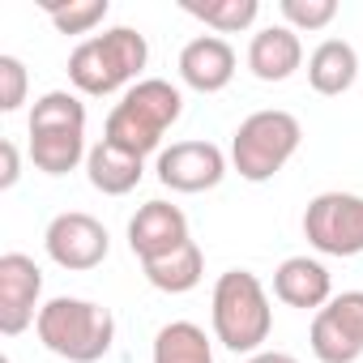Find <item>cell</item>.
I'll use <instances>...</instances> for the list:
<instances>
[{"instance_id":"6da1fadb","label":"cell","mask_w":363,"mask_h":363,"mask_svg":"<svg viewBox=\"0 0 363 363\" xmlns=\"http://www.w3.org/2000/svg\"><path fill=\"white\" fill-rule=\"evenodd\" d=\"M145 60H150L145 35L133 26H111L103 35L82 39L69 52V82L90 99H107V94L133 90L141 82Z\"/></svg>"},{"instance_id":"7a4b0ae2","label":"cell","mask_w":363,"mask_h":363,"mask_svg":"<svg viewBox=\"0 0 363 363\" xmlns=\"http://www.w3.org/2000/svg\"><path fill=\"white\" fill-rule=\"evenodd\" d=\"M179 116H184V94H179L171 82H162V77H141L111 107L107 128H103V141H111V145L145 158V154H154L162 145L167 128Z\"/></svg>"},{"instance_id":"3957f363","label":"cell","mask_w":363,"mask_h":363,"mask_svg":"<svg viewBox=\"0 0 363 363\" xmlns=\"http://www.w3.org/2000/svg\"><path fill=\"white\" fill-rule=\"evenodd\" d=\"M35 333L52 354H60L69 363H99L116 342V316H111V308H103L94 299L56 295L39 308Z\"/></svg>"},{"instance_id":"277c9868","label":"cell","mask_w":363,"mask_h":363,"mask_svg":"<svg viewBox=\"0 0 363 363\" xmlns=\"http://www.w3.org/2000/svg\"><path fill=\"white\" fill-rule=\"evenodd\" d=\"M210 320H214V337L227 350L257 354L269 342V329H274V308H269V295H265L261 278L252 269L218 274L214 299H210Z\"/></svg>"},{"instance_id":"5b68a950","label":"cell","mask_w":363,"mask_h":363,"mask_svg":"<svg viewBox=\"0 0 363 363\" xmlns=\"http://www.w3.org/2000/svg\"><path fill=\"white\" fill-rule=\"evenodd\" d=\"M86 103L69 90H48L30 107V162L43 175H69L86 162Z\"/></svg>"},{"instance_id":"8992f818","label":"cell","mask_w":363,"mask_h":363,"mask_svg":"<svg viewBox=\"0 0 363 363\" xmlns=\"http://www.w3.org/2000/svg\"><path fill=\"white\" fill-rule=\"evenodd\" d=\"M299 141H303V128L291 111H282V107L252 111L248 120H240V128L231 137V167L248 184H265V179H274L295 158Z\"/></svg>"},{"instance_id":"52a82bcc","label":"cell","mask_w":363,"mask_h":363,"mask_svg":"<svg viewBox=\"0 0 363 363\" xmlns=\"http://www.w3.org/2000/svg\"><path fill=\"white\" fill-rule=\"evenodd\" d=\"M303 240L325 257L363 252V197L359 193H320L303 210Z\"/></svg>"},{"instance_id":"ba28073f","label":"cell","mask_w":363,"mask_h":363,"mask_svg":"<svg viewBox=\"0 0 363 363\" xmlns=\"http://www.w3.org/2000/svg\"><path fill=\"white\" fill-rule=\"evenodd\" d=\"M308 346L320 363H354L363 359V291L333 295L308 329Z\"/></svg>"},{"instance_id":"9c48e42d","label":"cell","mask_w":363,"mask_h":363,"mask_svg":"<svg viewBox=\"0 0 363 363\" xmlns=\"http://www.w3.org/2000/svg\"><path fill=\"white\" fill-rule=\"evenodd\" d=\"M43 248L48 257L69 269V274H86V269H99L111 252V235L107 227L94 218V214H82V210H65L48 223L43 231Z\"/></svg>"},{"instance_id":"30bf717a","label":"cell","mask_w":363,"mask_h":363,"mask_svg":"<svg viewBox=\"0 0 363 363\" xmlns=\"http://www.w3.org/2000/svg\"><path fill=\"white\" fill-rule=\"evenodd\" d=\"M158 184L171 193H210L227 175V154L214 141H175L158 154Z\"/></svg>"},{"instance_id":"8fae6325","label":"cell","mask_w":363,"mask_h":363,"mask_svg":"<svg viewBox=\"0 0 363 363\" xmlns=\"http://www.w3.org/2000/svg\"><path fill=\"white\" fill-rule=\"evenodd\" d=\"M39 295H43V269L26 252L0 257V333L18 337L39 320Z\"/></svg>"},{"instance_id":"7c38bea8","label":"cell","mask_w":363,"mask_h":363,"mask_svg":"<svg viewBox=\"0 0 363 363\" xmlns=\"http://www.w3.org/2000/svg\"><path fill=\"white\" fill-rule=\"evenodd\" d=\"M189 218L179 206L171 201H145L133 218H128V248L133 257L145 265V261H158L167 252H175L179 244H189Z\"/></svg>"},{"instance_id":"4fadbf2b","label":"cell","mask_w":363,"mask_h":363,"mask_svg":"<svg viewBox=\"0 0 363 363\" xmlns=\"http://www.w3.org/2000/svg\"><path fill=\"white\" fill-rule=\"evenodd\" d=\"M179 82L197 94H218L231 86L235 77V48L223 35H197L193 43H184L179 52Z\"/></svg>"},{"instance_id":"5bb4252c","label":"cell","mask_w":363,"mask_h":363,"mask_svg":"<svg viewBox=\"0 0 363 363\" xmlns=\"http://www.w3.org/2000/svg\"><path fill=\"white\" fill-rule=\"evenodd\" d=\"M274 295L286 308H303V312L312 308V312H320L333 299V278H329V269L316 257H286L274 269Z\"/></svg>"},{"instance_id":"9a60e30c","label":"cell","mask_w":363,"mask_h":363,"mask_svg":"<svg viewBox=\"0 0 363 363\" xmlns=\"http://www.w3.org/2000/svg\"><path fill=\"white\" fill-rule=\"evenodd\" d=\"M248 69L257 82H286L303 69V43L291 26H265L248 43Z\"/></svg>"},{"instance_id":"2e32d148","label":"cell","mask_w":363,"mask_h":363,"mask_svg":"<svg viewBox=\"0 0 363 363\" xmlns=\"http://www.w3.org/2000/svg\"><path fill=\"white\" fill-rule=\"evenodd\" d=\"M86 175L103 197H124V193H133L141 184L145 158H137V154H128V150H120L111 141H99L86 154Z\"/></svg>"},{"instance_id":"e0dca14e","label":"cell","mask_w":363,"mask_h":363,"mask_svg":"<svg viewBox=\"0 0 363 363\" xmlns=\"http://www.w3.org/2000/svg\"><path fill=\"white\" fill-rule=\"evenodd\" d=\"M354 82H359V52L346 39H325V43L312 48V56H308V86L316 94L337 99Z\"/></svg>"},{"instance_id":"ac0fdd59","label":"cell","mask_w":363,"mask_h":363,"mask_svg":"<svg viewBox=\"0 0 363 363\" xmlns=\"http://www.w3.org/2000/svg\"><path fill=\"white\" fill-rule=\"evenodd\" d=\"M141 269H145V282L154 291H162V295H189L201 282V274H206V252L197 248V240H189V244H179L175 252H167L158 261H145Z\"/></svg>"},{"instance_id":"d6986e66","label":"cell","mask_w":363,"mask_h":363,"mask_svg":"<svg viewBox=\"0 0 363 363\" xmlns=\"http://www.w3.org/2000/svg\"><path fill=\"white\" fill-rule=\"evenodd\" d=\"M154 363H214V346L201 325L171 320L154 333Z\"/></svg>"},{"instance_id":"ffe728a7","label":"cell","mask_w":363,"mask_h":363,"mask_svg":"<svg viewBox=\"0 0 363 363\" xmlns=\"http://www.w3.org/2000/svg\"><path fill=\"white\" fill-rule=\"evenodd\" d=\"M184 13L206 22L214 35H240L257 22L261 5L257 0H184Z\"/></svg>"},{"instance_id":"44dd1931","label":"cell","mask_w":363,"mask_h":363,"mask_svg":"<svg viewBox=\"0 0 363 363\" xmlns=\"http://www.w3.org/2000/svg\"><path fill=\"white\" fill-rule=\"evenodd\" d=\"M43 13L52 18V26H56L60 35H90V30L111 13V5H107V0H69V5L48 0Z\"/></svg>"},{"instance_id":"7402d4cb","label":"cell","mask_w":363,"mask_h":363,"mask_svg":"<svg viewBox=\"0 0 363 363\" xmlns=\"http://www.w3.org/2000/svg\"><path fill=\"white\" fill-rule=\"evenodd\" d=\"M282 26H291L295 35L299 30H325L333 18H337V0H282Z\"/></svg>"},{"instance_id":"603a6c76","label":"cell","mask_w":363,"mask_h":363,"mask_svg":"<svg viewBox=\"0 0 363 363\" xmlns=\"http://www.w3.org/2000/svg\"><path fill=\"white\" fill-rule=\"evenodd\" d=\"M26 103V65L18 56H0V111L13 116Z\"/></svg>"},{"instance_id":"cb8c5ba5","label":"cell","mask_w":363,"mask_h":363,"mask_svg":"<svg viewBox=\"0 0 363 363\" xmlns=\"http://www.w3.org/2000/svg\"><path fill=\"white\" fill-rule=\"evenodd\" d=\"M0 154H5V171H0V189H13L18 184V175H22V158H18V145L13 141H0Z\"/></svg>"},{"instance_id":"d4e9b609","label":"cell","mask_w":363,"mask_h":363,"mask_svg":"<svg viewBox=\"0 0 363 363\" xmlns=\"http://www.w3.org/2000/svg\"><path fill=\"white\" fill-rule=\"evenodd\" d=\"M248 363H299V359L286 350H257V354H248Z\"/></svg>"}]
</instances>
